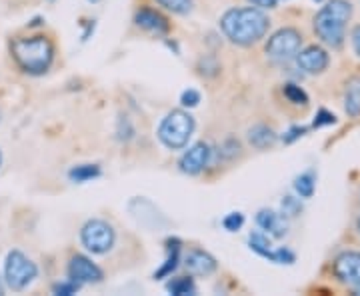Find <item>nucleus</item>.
Wrapping results in <instances>:
<instances>
[{"instance_id": "obj_1", "label": "nucleus", "mask_w": 360, "mask_h": 296, "mask_svg": "<svg viewBox=\"0 0 360 296\" xmlns=\"http://www.w3.org/2000/svg\"><path fill=\"white\" fill-rule=\"evenodd\" d=\"M220 28L224 37L238 44V46H250L258 40L264 39L269 32L270 18L257 6H245V8H231L222 14Z\"/></svg>"}, {"instance_id": "obj_2", "label": "nucleus", "mask_w": 360, "mask_h": 296, "mask_svg": "<svg viewBox=\"0 0 360 296\" xmlns=\"http://www.w3.org/2000/svg\"><path fill=\"white\" fill-rule=\"evenodd\" d=\"M350 18L352 4L348 0H330L314 16V32L324 44L340 49L347 39V25Z\"/></svg>"}, {"instance_id": "obj_3", "label": "nucleus", "mask_w": 360, "mask_h": 296, "mask_svg": "<svg viewBox=\"0 0 360 296\" xmlns=\"http://www.w3.org/2000/svg\"><path fill=\"white\" fill-rule=\"evenodd\" d=\"M14 60L28 75H42L51 68L54 60V44L46 37H25L14 39L11 44Z\"/></svg>"}, {"instance_id": "obj_4", "label": "nucleus", "mask_w": 360, "mask_h": 296, "mask_svg": "<svg viewBox=\"0 0 360 296\" xmlns=\"http://www.w3.org/2000/svg\"><path fill=\"white\" fill-rule=\"evenodd\" d=\"M194 127V118L186 110H172L162 118L158 127V141L170 150H180L191 141Z\"/></svg>"}, {"instance_id": "obj_5", "label": "nucleus", "mask_w": 360, "mask_h": 296, "mask_svg": "<svg viewBox=\"0 0 360 296\" xmlns=\"http://www.w3.org/2000/svg\"><path fill=\"white\" fill-rule=\"evenodd\" d=\"M39 276V266L22 250H11L4 262V283L16 292L28 288Z\"/></svg>"}, {"instance_id": "obj_6", "label": "nucleus", "mask_w": 360, "mask_h": 296, "mask_svg": "<svg viewBox=\"0 0 360 296\" xmlns=\"http://www.w3.org/2000/svg\"><path fill=\"white\" fill-rule=\"evenodd\" d=\"M80 240H82L84 248L89 252H92V255H106L115 246V229L106 220L92 219L82 226Z\"/></svg>"}, {"instance_id": "obj_7", "label": "nucleus", "mask_w": 360, "mask_h": 296, "mask_svg": "<svg viewBox=\"0 0 360 296\" xmlns=\"http://www.w3.org/2000/svg\"><path fill=\"white\" fill-rule=\"evenodd\" d=\"M302 46V34L292 26H286L276 30L266 42V54L274 60H290L295 58Z\"/></svg>"}, {"instance_id": "obj_8", "label": "nucleus", "mask_w": 360, "mask_h": 296, "mask_svg": "<svg viewBox=\"0 0 360 296\" xmlns=\"http://www.w3.org/2000/svg\"><path fill=\"white\" fill-rule=\"evenodd\" d=\"M68 278L82 286V284L103 283L104 274L101 271V266L94 264L89 257L77 255V257L70 258V262H68Z\"/></svg>"}, {"instance_id": "obj_9", "label": "nucleus", "mask_w": 360, "mask_h": 296, "mask_svg": "<svg viewBox=\"0 0 360 296\" xmlns=\"http://www.w3.org/2000/svg\"><path fill=\"white\" fill-rule=\"evenodd\" d=\"M333 271H335L336 278H338L342 284H348V286H356V284H360L359 250H347V252H340V255L335 258Z\"/></svg>"}, {"instance_id": "obj_10", "label": "nucleus", "mask_w": 360, "mask_h": 296, "mask_svg": "<svg viewBox=\"0 0 360 296\" xmlns=\"http://www.w3.org/2000/svg\"><path fill=\"white\" fill-rule=\"evenodd\" d=\"M296 65L300 70H304L307 75H322L328 65H330V56L328 52L324 51L322 46H307L304 51H298V54L295 56Z\"/></svg>"}, {"instance_id": "obj_11", "label": "nucleus", "mask_w": 360, "mask_h": 296, "mask_svg": "<svg viewBox=\"0 0 360 296\" xmlns=\"http://www.w3.org/2000/svg\"><path fill=\"white\" fill-rule=\"evenodd\" d=\"M210 158H212V150H210V146H208L206 142H196L194 146H191V148L182 155L179 167L184 174H191V176H194V174L202 172V170L208 167Z\"/></svg>"}, {"instance_id": "obj_12", "label": "nucleus", "mask_w": 360, "mask_h": 296, "mask_svg": "<svg viewBox=\"0 0 360 296\" xmlns=\"http://www.w3.org/2000/svg\"><path fill=\"white\" fill-rule=\"evenodd\" d=\"M257 224L262 232H266L270 238H284L288 234V219L283 212H276L272 208H260L257 212Z\"/></svg>"}, {"instance_id": "obj_13", "label": "nucleus", "mask_w": 360, "mask_h": 296, "mask_svg": "<svg viewBox=\"0 0 360 296\" xmlns=\"http://www.w3.org/2000/svg\"><path fill=\"white\" fill-rule=\"evenodd\" d=\"M184 266L191 276H208L217 271V260L205 250H191L184 258Z\"/></svg>"}, {"instance_id": "obj_14", "label": "nucleus", "mask_w": 360, "mask_h": 296, "mask_svg": "<svg viewBox=\"0 0 360 296\" xmlns=\"http://www.w3.org/2000/svg\"><path fill=\"white\" fill-rule=\"evenodd\" d=\"M134 22L142 30H148L153 34H167L168 32V22L162 14H158L153 8H141L136 16H134Z\"/></svg>"}, {"instance_id": "obj_15", "label": "nucleus", "mask_w": 360, "mask_h": 296, "mask_svg": "<svg viewBox=\"0 0 360 296\" xmlns=\"http://www.w3.org/2000/svg\"><path fill=\"white\" fill-rule=\"evenodd\" d=\"M248 142L258 148V150H264V148H270L274 146L276 142V132L266 127V124H255L252 129L248 130Z\"/></svg>"}, {"instance_id": "obj_16", "label": "nucleus", "mask_w": 360, "mask_h": 296, "mask_svg": "<svg viewBox=\"0 0 360 296\" xmlns=\"http://www.w3.org/2000/svg\"><path fill=\"white\" fill-rule=\"evenodd\" d=\"M345 110L350 118L360 116V77L348 80L347 91H345Z\"/></svg>"}, {"instance_id": "obj_17", "label": "nucleus", "mask_w": 360, "mask_h": 296, "mask_svg": "<svg viewBox=\"0 0 360 296\" xmlns=\"http://www.w3.org/2000/svg\"><path fill=\"white\" fill-rule=\"evenodd\" d=\"M248 246L250 250H255L258 257L266 258V260H274V248H272V238L266 232H250L248 236Z\"/></svg>"}, {"instance_id": "obj_18", "label": "nucleus", "mask_w": 360, "mask_h": 296, "mask_svg": "<svg viewBox=\"0 0 360 296\" xmlns=\"http://www.w3.org/2000/svg\"><path fill=\"white\" fill-rule=\"evenodd\" d=\"M295 191L300 198H312V194L316 191V172L314 170H307L302 174H298L295 179Z\"/></svg>"}, {"instance_id": "obj_19", "label": "nucleus", "mask_w": 360, "mask_h": 296, "mask_svg": "<svg viewBox=\"0 0 360 296\" xmlns=\"http://www.w3.org/2000/svg\"><path fill=\"white\" fill-rule=\"evenodd\" d=\"M168 258L167 262L162 264V269L156 272L155 278H165L168 274H172V272L176 271V266H179V260H180V243L179 240H168Z\"/></svg>"}, {"instance_id": "obj_20", "label": "nucleus", "mask_w": 360, "mask_h": 296, "mask_svg": "<svg viewBox=\"0 0 360 296\" xmlns=\"http://www.w3.org/2000/svg\"><path fill=\"white\" fill-rule=\"evenodd\" d=\"M167 290L174 296L196 295V284H194L193 278H188V276H180V278H172V281L167 284Z\"/></svg>"}, {"instance_id": "obj_21", "label": "nucleus", "mask_w": 360, "mask_h": 296, "mask_svg": "<svg viewBox=\"0 0 360 296\" xmlns=\"http://www.w3.org/2000/svg\"><path fill=\"white\" fill-rule=\"evenodd\" d=\"M96 176H101L98 165H80V167L70 168V172H68V179L72 182H89Z\"/></svg>"}, {"instance_id": "obj_22", "label": "nucleus", "mask_w": 360, "mask_h": 296, "mask_svg": "<svg viewBox=\"0 0 360 296\" xmlns=\"http://www.w3.org/2000/svg\"><path fill=\"white\" fill-rule=\"evenodd\" d=\"M283 94L286 96L288 103L298 104V106H307L309 104V94L302 91L298 84H295V82H286L283 86Z\"/></svg>"}, {"instance_id": "obj_23", "label": "nucleus", "mask_w": 360, "mask_h": 296, "mask_svg": "<svg viewBox=\"0 0 360 296\" xmlns=\"http://www.w3.org/2000/svg\"><path fill=\"white\" fill-rule=\"evenodd\" d=\"M281 212L286 219H295V217H298L302 212V200L292 196V194H286L281 200Z\"/></svg>"}, {"instance_id": "obj_24", "label": "nucleus", "mask_w": 360, "mask_h": 296, "mask_svg": "<svg viewBox=\"0 0 360 296\" xmlns=\"http://www.w3.org/2000/svg\"><path fill=\"white\" fill-rule=\"evenodd\" d=\"M156 2L174 14H188L193 8V0H156Z\"/></svg>"}, {"instance_id": "obj_25", "label": "nucleus", "mask_w": 360, "mask_h": 296, "mask_svg": "<svg viewBox=\"0 0 360 296\" xmlns=\"http://www.w3.org/2000/svg\"><path fill=\"white\" fill-rule=\"evenodd\" d=\"M243 224H245V214H243V212H231V214H226V217L222 219V226L229 232L240 231Z\"/></svg>"}, {"instance_id": "obj_26", "label": "nucleus", "mask_w": 360, "mask_h": 296, "mask_svg": "<svg viewBox=\"0 0 360 296\" xmlns=\"http://www.w3.org/2000/svg\"><path fill=\"white\" fill-rule=\"evenodd\" d=\"M78 290H80V284L75 283V281H65V283H56L52 286V292L58 296H72L77 295Z\"/></svg>"}, {"instance_id": "obj_27", "label": "nucleus", "mask_w": 360, "mask_h": 296, "mask_svg": "<svg viewBox=\"0 0 360 296\" xmlns=\"http://www.w3.org/2000/svg\"><path fill=\"white\" fill-rule=\"evenodd\" d=\"M336 124V116L326 110V108H321L316 116H314V122H312V129H321V127H333Z\"/></svg>"}, {"instance_id": "obj_28", "label": "nucleus", "mask_w": 360, "mask_h": 296, "mask_svg": "<svg viewBox=\"0 0 360 296\" xmlns=\"http://www.w3.org/2000/svg\"><path fill=\"white\" fill-rule=\"evenodd\" d=\"M272 262H276V264H295L296 255L290 248L281 246V248H274V260Z\"/></svg>"}, {"instance_id": "obj_29", "label": "nucleus", "mask_w": 360, "mask_h": 296, "mask_svg": "<svg viewBox=\"0 0 360 296\" xmlns=\"http://www.w3.org/2000/svg\"><path fill=\"white\" fill-rule=\"evenodd\" d=\"M180 103H182V106H188V108L198 106V103H200V92L194 91V89L184 91L182 92V96H180Z\"/></svg>"}, {"instance_id": "obj_30", "label": "nucleus", "mask_w": 360, "mask_h": 296, "mask_svg": "<svg viewBox=\"0 0 360 296\" xmlns=\"http://www.w3.org/2000/svg\"><path fill=\"white\" fill-rule=\"evenodd\" d=\"M307 130H309L307 127H292V129L284 132L283 141L286 142V144H292V142L298 141L300 136H304V134H307Z\"/></svg>"}, {"instance_id": "obj_31", "label": "nucleus", "mask_w": 360, "mask_h": 296, "mask_svg": "<svg viewBox=\"0 0 360 296\" xmlns=\"http://www.w3.org/2000/svg\"><path fill=\"white\" fill-rule=\"evenodd\" d=\"M350 40H352V49H354V52L359 54V58H360V25L352 28Z\"/></svg>"}, {"instance_id": "obj_32", "label": "nucleus", "mask_w": 360, "mask_h": 296, "mask_svg": "<svg viewBox=\"0 0 360 296\" xmlns=\"http://www.w3.org/2000/svg\"><path fill=\"white\" fill-rule=\"evenodd\" d=\"M248 2H250V4H252V6H257V8H262V11H264V8H274V6H276V2H278V0H248Z\"/></svg>"}, {"instance_id": "obj_33", "label": "nucleus", "mask_w": 360, "mask_h": 296, "mask_svg": "<svg viewBox=\"0 0 360 296\" xmlns=\"http://www.w3.org/2000/svg\"><path fill=\"white\" fill-rule=\"evenodd\" d=\"M4 295V283H2V278H0V296Z\"/></svg>"}, {"instance_id": "obj_34", "label": "nucleus", "mask_w": 360, "mask_h": 296, "mask_svg": "<svg viewBox=\"0 0 360 296\" xmlns=\"http://www.w3.org/2000/svg\"><path fill=\"white\" fill-rule=\"evenodd\" d=\"M354 288H356V295H360V284H356Z\"/></svg>"}, {"instance_id": "obj_35", "label": "nucleus", "mask_w": 360, "mask_h": 296, "mask_svg": "<svg viewBox=\"0 0 360 296\" xmlns=\"http://www.w3.org/2000/svg\"><path fill=\"white\" fill-rule=\"evenodd\" d=\"M356 226H359V232H360V219H359V222H356Z\"/></svg>"}, {"instance_id": "obj_36", "label": "nucleus", "mask_w": 360, "mask_h": 296, "mask_svg": "<svg viewBox=\"0 0 360 296\" xmlns=\"http://www.w3.org/2000/svg\"><path fill=\"white\" fill-rule=\"evenodd\" d=\"M0 165H2V153H0Z\"/></svg>"}, {"instance_id": "obj_37", "label": "nucleus", "mask_w": 360, "mask_h": 296, "mask_svg": "<svg viewBox=\"0 0 360 296\" xmlns=\"http://www.w3.org/2000/svg\"><path fill=\"white\" fill-rule=\"evenodd\" d=\"M89 2H98V0H89Z\"/></svg>"}, {"instance_id": "obj_38", "label": "nucleus", "mask_w": 360, "mask_h": 296, "mask_svg": "<svg viewBox=\"0 0 360 296\" xmlns=\"http://www.w3.org/2000/svg\"><path fill=\"white\" fill-rule=\"evenodd\" d=\"M316 2H322V0H316Z\"/></svg>"}]
</instances>
